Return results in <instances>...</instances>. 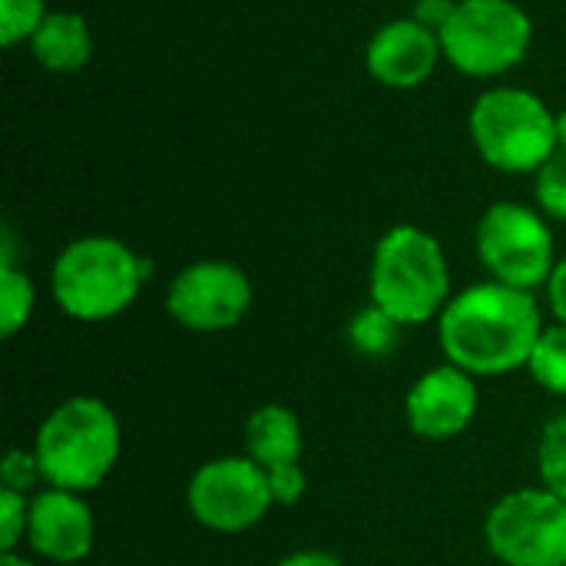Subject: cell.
I'll return each instance as SVG.
<instances>
[{"mask_svg":"<svg viewBox=\"0 0 566 566\" xmlns=\"http://www.w3.org/2000/svg\"><path fill=\"white\" fill-rule=\"evenodd\" d=\"M544 332L534 292L504 282H481L458 292L438 315V342L448 365L474 378L527 368Z\"/></svg>","mask_w":566,"mask_h":566,"instance_id":"6da1fadb","label":"cell"},{"mask_svg":"<svg viewBox=\"0 0 566 566\" xmlns=\"http://www.w3.org/2000/svg\"><path fill=\"white\" fill-rule=\"evenodd\" d=\"M119 421L99 398L76 395L56 405L33 441V454L46 488L86 494L99 488L119 458Z\"/></svg>","mask_w":566,"mask_h":566,"instance_id":"7a4b0ae2","label":"cell"},{"mask_svg":"<svg viewBox=\"0 0 566 566\" xmlns=\"http://www.w3.org/2000/svg\"><path fill=\"white\" fill-rule=\"evenodd\" d=\"M146 275L149 265L126 242L109 235H83L56 255L50 289L70 318L106 322L136 302Z\"/></svg>","mask_w":566,"mask_h":566,"instance_id":"3957f363","label":"cell"},{"mask_svg":"<svg viewBox=\"0 0 566 566\" xmlns=\"http://www.w3.org/2000/svg\"><path fill=\"white\" fill-rule=\"evenodd\" d=\"M371 302L405 328L441 315L451 302V269L441 242L418 226L388 229L371 255Z\"/></svg>","mask_w":566,"mask_h":566,"instance_id":"277c9868","label":"cell"},{"mask_svg":"<svg viewBox=\"0 0 566 566\" xmlns=\"http://www.w3.org/2000/svg\"><path fill=\"white\" fill-rule=\"evenodd\" d=\"M471 139L501 172H537L557 153V116L527 90H488L471 109Z\"/></svg>","mask_w":566,"mask_h":566,"instance_id":"5b68a950","label":"cell"},{"mask_svg":"<svg viewBox=\"0 0 566 566\" xmlns=\"http://www.w3.org/2000/svg\"><path fill=\"white\" fill-rule=\"evenodd\" d=\"M441 53L468 76H497L514 70L534 40L527 10L514 0H458L438 30Z\"/></svg>","mask_w":566,"mask_h":566,"instance_id":"8992f818","label":"cell"},{"mask_svg":"<svg viewBox=\"0 0 566 566\" xmlns=\"http://www.w3.org/2000/svg\"><path fill=\"white\" fill-rule=\"evenodd\" d=\"M484 534L504 566H566V501L547 488L511 491L491 507Z\"/></svg>","mask_w":566,"mask_h":566,"instance_id":"52a82bcc","label":"cell"},{"mask_svg":"<svg viewBox=\"0 0 566 566\" xmlns=\"http://www.w3.org/2000/svg\"><path fill=\"white\" fill-rule=\"evenodd\" d=\"M478 255L494 282L534 292L551 282L557 249L551 226L521 202H497L478 226Z\"/></svg>","mask_w":566,"mask_h":566,"instance_id":"ba28073f","label":"cell"},{"mask_svg":"<svg viewBox=\"0 0 566 566\" xmlns=\"http://www.w3.org/2000/svg\"><path fill=\"white\" fill-rule=\"evenodd\" d=\"M192 517L216 534H242L265 521L272 511V488L265 468L245 458H216L206 461L186 491Z\"/></svg>","mask_w":566,"mask_h":566,"instance_id":"9c48e42d","label":"cell"},{"mask_svg":"<svg viewBox=\"0 0 566 566\" xmlns=\"http://www.w3.org/2000/svg\"><path fill=\"white\" fill-rule=\"evenodd\" d=\"M166 308L189 332H229L252 308V282L232 262H196L169 282Z\"/></svg>","mask_w":566,"mask_h":566,"instance_id":"30bf717a","label":"cell"},{"mask_svg":"<svg viewBox=\"0 0 566 566\" xmlns=\"http://www.w3.org/2000/svg\"><path fill=\"white\" fill-rule=\"evenodd\" d=\"M405 415L418 438L451 441L464 434L478 415V378L458 365H438L411 385Z\"/></svg>","mask_w":566,"mask_h":566,"instance_id":"8fae6325","label":"cell"},{"mask_svg":"<svg viewBox=\"0 0 566 566\" xmlns=\"http://www.w3.org/2000/svg\"><path fill=\"white\" fill-rule=\"evenodd\" d=\"M96 537L93 514L83 494L46 488L30 497L27 544L50 564H80L90 557Z\"/></svg>","mask_w":566,"mask_h":566,"instance_id":"7c38bea8","label":"cell"},{"mask_svg":"<svg viewBox=\"0 0 566 566\" xmlns=\"http://www.w3.org/2000/svg\"><path fill=\"white\" fill-rule=\"evenodd\" d=\"M441 56V40L431 27L418 23L415 17L391 20L385 23L365 50V66L368 73L391 86V90H411L421 86Z\"/></svg>","mask_w":566,"mask_h":566,"instance_id":"4fadbf2b","label":"cell"},{"mask_svg":"<svg viewBox=\"0 0 566 566\" xmlns=\"http://www.w3.org/2000/svg\"><path fill=\"white\" fill-rule=\"evenodd\" d=\"M30 50L36 63L50 73H76L93 56V36L80 13L53 10L43 17L36 33L30 36Z\"/></svg>","mask_w":566,"mask_h":566,"instance_id":"5bb4252c","label":"cell"},{"mask_svg":"<svg viewBox=\"0 0 566 566\" xmlns=\"http://www.w3.org/2000/svg\"><path fill=\"white\" fill-rule=\"evenodd\" d=\"M302 448H305L302 424L285 405H262V408H255L249 415V421H245V451L259 468L272 471V468L298 464Z\"/></svg>","mask_w":566,"mask_h":566,"instance_id":"9a60e30c","label":"cell"},{"mask_svg":"<svg viewBox=\"0 0 566 566\" xmlns=\"http://www.w3.org/2000/svg\"><path fill=\"white\" fill-rule=\"evenodd\" d=\"M401 322L398 318H391L385 308H378L375 302L368 305V308H361L355 318H352V325H348V342H352V348L358 352V355H365V358H388L395 348H398V342H401Z\"/></svg>","mask_w":566,"mask_h":566,"instance_id":"2e32d148","label":"cell"},{"mask_svg":"<svg viewBox=\"0 0 566 566\" xmlns=\"http://www.w3.org/2000/svg\"><path fill=\"white\" fill-rule=\"evenodd\" d=\"M527 371L544 391L566 398V325L557 322L554 328L541 332L534 355L527 361Z\"/></svg>","mask_w":566,"mask_h":566,"instance_id":"e0dca14e","label":"cell"},{"mask_svg":"<svg viewBox=\"0 0 566 566\" xmlns=\"http://www.w3.org/2000/svg\"><path fill=\"white\" fill-rule=\"evenodd\" d=\"M33 315V285L30 279L10 262H0V335L13 338Z\"/></svg>","mask_w":566,"mask_h":566,"instance_id":"ac0fdd59","label":"cell"},{"mask_svg":"<svg viewBox=\"0 0 566 566\" xmlns=\"http://www.w3.org/2000/svg\"><path fill=\"white\" fill-rule=\"evenodd\" d=\"M537 468H541L544 488L566 501V415L547 421L541 434V448H537Z\"/></svg>","mask_w":566,"mask_h":566,"instance_id":"d6986e66","label":"cell"},{"mask_svg":"<svg viewBox=\"0 0 566 566\" xmlns=\"http://www.w3.org/2000/svg\"><path fill=\"white\" fill-rule=\"evenodd\" d=\"M46 10L43 0H0V40L3 46H17L20 40H30L36 27L43 23Z\"/></svg>","mask_w":566,"mask_h":566,"instance_id":"ffe728a7","label":"cell"},{"mask_svg":"<svg viewBox=\"0 0 566 566\" xmlns=\"http://www.w3.org/2000/svg\"><path fill=\"white\" fill-rule=\"evenodd\" d=\"M537 202L547 216L566 222V149H557L537 169Z\"/></svg>","mask_w":566,"mask_h":566,"instance_id":"44dd1931","label":"cell"},{"mask_svg":"<svg viewBox=\"0 0 566 566\" xmlns=\"http://www.w3.org/2000/svg\"><path fill=\"white\" fill-rule=\"evenodd\" d=\"M30 497L10 488H0V554H17V544L27 537Z\"/></svg>","mask_w":566,"mask_h":566,"instance_id":"7402d4cb","label":"cell"},{"mask_svg":"<svg viewBox=\"0 0 566 566\" xmlns=\"http://www.w3.org/2000/svg\"><path fill=\"white\" fill-rule=\"evenodd\" d=\"M40 481H43V474H40V464H36L33 451H23V448L7 451V458L0 464V488L30 494V488L40 484Z\"/></svg>","mask_w":566,"mask_h":566,"instance_id":"603a6c76","label":"cell"},{"mask_svg":"<svg viewBox=\"0 0 566 566\" xmlns=\"http://www.w3.org/2000/svg\"><path fill=\"white\" fill-rule=\"evenodd\" d=\"M265 474H269V488H272V501L275 504H295V501H302V494L308 488V478H305L302 464L272 468Z\"/></svg>","mask_w":566,"mask_h":566,"instance_id":"cb8c5ba5","label":"cell"},{"mask_svg":"<svg viewBox=\"0 0 566 566\" xmlns=\"http://www.w3.org/2000/svg\"><path fill=\"white\" fill-rule=\"evenodd\" d=\"M451 10H454V0H418L415 3V20L438 33L448 23Z\"/></svg>","mask_w":566,"mask_h":566,"instance_id":"d4e9b609","label":"cell"},{"mask_svg":"<svg viewBox=\"0 0 566 566\" xmlns=\"http://www.w3.org/2000/svg\"><path fill=\"white\" fill-rule=\"evenodd\" d=\"M547 295H551V308H554L557 322L566 325V259L557 262V269L547 282Z\"/></svg>","mask_w":566,"mask_h":566,"instance_id":"484cf974","label":"cell"},{"mask_svg":"<svg viewBox=\"0 0 566 566\" xmlns=\"http://www.w3.org/2000/svg\"><path fill=\"white\" fill-rule=\"evenodd\" d=\"M275 566H342V564H338V557H332V554H325V551H298V554H292V557L279 560Z\"/></svg>","mask_w":566,"mask_h":566,"instance_id":"4316f807","label":"cell"},{"mask_svg":"<svg viewBox=\"0 0 566 566\" xmlns=\"http://www.w3.org/2000/svg\"><path fill=\"white\" fill-rule=\"evenodd\" d=\"M557 149H566V109L557 113Z\"/></svg>","mask_w":566,"mask_h":566,"instance_id":"83f0119b","label":"cell"},{"mask_svg":"<svg viewBox=\"0 0 566 566\" xmlns=\"http://www.w3.org/2000/svg\"><path fill=\"white\" fill-rule=\"evenodd\" d=\"M0 566H33L27 557L20 554H0Z\"/></svg>","mask_w":566,"mask_h":566,"instance_id":"f1b7e54d","label":"cell"}]
</instances>
